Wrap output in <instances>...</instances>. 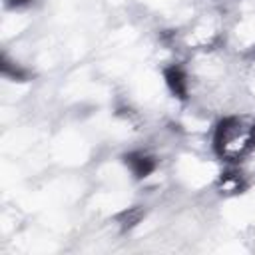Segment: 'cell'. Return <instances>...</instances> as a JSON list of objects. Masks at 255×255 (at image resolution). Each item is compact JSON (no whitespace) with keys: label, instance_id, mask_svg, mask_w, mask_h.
I'll return each instance as SVG.
<instances>
[{"label":"cell","instance_id":"2","mask_svg":"<svg viewBox=\"0 0 255 255\" xmlns=\"http://www.w3.org/2000/svg\"><path fill=\"white\" fill-rule=\"evenodd\" d=\"M126 159V163L129 165V169H131V173L135 175V177H147L153 169H155V161L149 157V155H143V153H129V155H126L124 157Z\"/></svg>","mask_w":255,"mask_h":255},{"label":"cell","instance_id":"1","mask_svg":"<svg viewBox=\"0 0 255 255\" xmlns=\"http://www.w3.org/2000/svg\"><path fill=\"white\" fill-rule=\"evenodd\" d=\"M251 129H253V126L245 128L239 120H233V118L223 120L215 131V151L227 159L241 157L247 149L255 147L253 137H251Z\"/></svg>","mask_w":255,"mask_h":255},{"label":"cell","instance_id":"6","mask_svg":"<svg viewBox=\"0 0 255 255\" xmlns=\"http://www.w3.org/2000/svg\"><path fill=\"white\" fill-rule=\"evenodd\" d=\"M143 217V211L139 209V207H131V209H128V211H124L118 219H120V223H122V227L124 229H128V227H133L139 219Z\"/></svg>","mask_w":255,"mask_h":255},{"label":"cell","instance_id":"3","mask_svg":"<svg viewBox=\"0 0 255 255\" xmlns=\"http://www.w3.org/2000/svg\"><path fill=\"white\" fill-rule=\"evenodd\" d=\"M165 82L169 86V90L173 92V96L185 100L187 98V82H185V74L179 68H167L165 70Z\"/></svg>","mask_w":255,"mask_h":255},{"label":"cell","instance_id":"5","mask_svg":"<svg viewBox=\"0 0 255 255\" xmlns=\"http://www.w3.org/2000/svg\"><path fill=\"white\" fill-rule=\"evenodd\" d=\"M241 187H243V183H241L239 173H225L221 177V189L225 193H237V191H241Z\"/></svg>","mask_w":255,"mask_h":255},{"label":"cell","instance_id":"4","mask_svg":"<svg viewBox=\"0 0 255 255\" xmlns=\"http://www.w3.org/2000/svg\"><path fill=\"white\" fill-rule=\"evenodd\" d=\"M0 70H2V74H4L6 78L18 80V82H24V80H26V72H24L20 66L12 64L6 56H2V60H0Z\"/></svg>","mask_w":255,"mask_h":255},{"label":"cell","instance_id":"7","mask_svg":"<svg viewBox=\"0 0 255 255\" xmlns=\"http://www.w3.org/2000/svg\"><path fill=\"white\" fill-rule=\"evenodd\" d=\"M30 0H6V4L8 6H24V4H28Z\"/></svg>","mask_w":255,"mask_h":255}]
</instances>
